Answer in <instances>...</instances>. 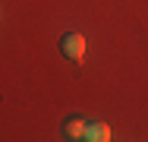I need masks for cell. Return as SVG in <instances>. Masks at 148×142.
<instances>
[{
    "label": "cell",
    "mask_w": 148,
    "mask_h": 142,
    "mask_svg": "<svg viewBox=\"0 0 148 142\" xmlns=\"http://www.w3.org/2000/svg\"><path fill=\"white\" fill-rule=\"evenodd\" d=\"M60 51H63L66 60L82 63V57H85V38H82L79 32H66V35L60 38Z\"/></svg>",
    "instance_id": "1"
},
{
    "label": "cell",
    "mask_w": 148,
    "mask_h": 142,
    "mask_svg": "<svg viewBox=\"0 0 148 142\" xmlns=\"http://www.w3.org/2000/svg\"><path fill=\"white\" fill-rule=\"evenodd\" d=\"M63 136H66V139H82V136H85V120L69 117V120L63 123Z\"/></svg>",
    "instance_id": "3"
},
{
    "label": "cell",
    "mask_w": 148,
    "mask_h": 142,
    "mask_svg": "<svg viewBox=\"0 0 148 142\" xmlns=\"http://www.w3.org/2000/svg\"><path fill=\"white\" fill-rule=\"evenodd\" d=\"M85 142H107L110 139V126L107 123H85V136H82Z\"/></svg>",
    "instance_id": "2"
}]
</instances>
